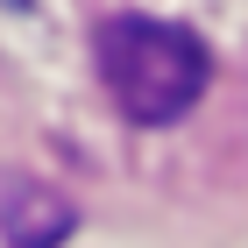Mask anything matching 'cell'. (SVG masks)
Listing matches in <instances>:
<instances>
[{
	"instance_id": "6da1fadb",
	"label": "cell",
	"mask_w": 248,
	"mask_h": 248,
	"mask_svg": "<svg viewBox=\"0 0 248 248\" xmlns=\"http://www.w3.org/2000/svg\"><path fill=\"white\" fill-rule=\"evenodd\" d=\"M99 78L114 107L135 121V128H170L199 107L213 78L206 43L177 29V21H149V15H114L99 29Z\"/></svg>"
},
{
	"instance_id": "7a4b0ae2",
	"label": "cell",
	"mask_w": 248,
	"mask_h": 248,
	"mask_svg": "<svg viewBox=\"0 0 248 248\" xmlns=\"http://www.w3.org/2000/svg\"><path fill=\"white\" fill-rule=\"evenodd\" d=\"M71 227H78L71 199L50 191L43 177H7L0 185V234H7V248H64Z\"/></svg>"
}]
</instances>
